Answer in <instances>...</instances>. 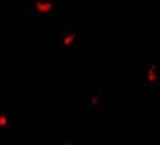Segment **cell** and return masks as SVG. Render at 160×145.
Masks as SVG:
<instances>
[{
    "mask_svg": "<svg viewBox=\"0 0 160 145\" xmlns=\"http://www.w3.org/2000/svg\"><path fill=\"white\" fill-rule=\"evenodd\" d=\"M57 145H77V141L75 140V134H66V133H60L58 143Z\"/></svg>",
    "mask_w": 160,
    "mask_h": 145,
    "instance_id": "8992f818",
    "label": "cell"
},
{
    "mask_svg": "<svg viewBox=\"0 0 160 145\" xmlns=\"http://www.w3.org/2000/svg\"><path fill=\"white\" fill-rule=\"evenodd\" d=\"M14 128L13 110L4 104H0V132L11 133Z\"/></svg>",
    "mask_w": 160,
    "mask_h": 145,
    "instance_id": "5b68a950",
    "label": "cell"
},
{
    "mask_svg": "<svg viewBox=\"0 0 160 145\" xmlns=\"http://www.w3.org/2000/svg\"><path fill=\"white\" fill-rule=\"evenodd\" d=\"M58 0H27V21L48 24L58 21Z\"/></svg>",
    "mask_w": 160,
    "mask_h": 145,
    "instance_id": "6da1fadb",
    "label": "cell"
},
{
    "mask_svg": "<svg viewBox=\"0 0 160 145\" xmlns=\"http://www.w3.org/2000/svg\"><path fill=\"white\" fill-rule=\"evenodd\" d=\"M138 85L141 86L160 85V56L152 55L145 57L141 65L138 77Z\"/></svg>",
    "mask_w": 160,
    "mask_h": 145,
    "instance_id": "7a4b0ae2",
    "label": "cell"
},
{
    "mask_svg": "<svg viewBox=\"0 0 160 145\" xmlns=\"http://www.w3.org/2000/svg\"><path fill=\"white\" fill-rule=\"evenodd\" d=\"M83 36V33L79 31L77 25L58 24V48L57 53H71L74 51L78 40Z\"/></svg>",
    "mask_w": 160,
    "mask_h": 145,
    "instance_id": "3957f363",
    "label": "cell"
},
{
    "mask_svg": "<svg viewBox=\"0 0 160 145\" xmlns=\"http://www.w3.org/2000/svg\"><path fill=\"white\" fill-rule=\"evenodd\" d=\"M138 0H121V3L124 6H129V7H133L137 5Z\"/></svg>",
    "mask_w": 160,
    "mask_h": 145,
    "instance_id": "52a82bcc",
    "label": "cell"
},
{
    "mask_svg": "<svg viewBox=\"0 0 160 145\" xmlns=\"http://www.w3.org/2000/svg\"><path fill=\"white\" fill-rule=\"evenodd\" d=\"M105 101V88L103 86H90L86 95L85 105L88 110L89 116L97 117L103 113Z\"/></svg>",
    "mask_w": 160,
    "mask_h": 145,
    "instance_id": "277c9868",
    "label": "cell"
}]
</instances>
